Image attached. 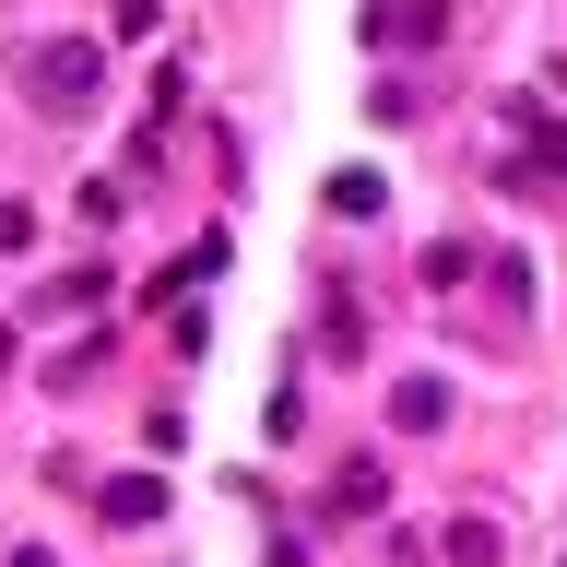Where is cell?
I'll return each instance as SVG.
<instances>
[{
    "instance_id": "1",
    "label": "cell",
    "mask_w": 567,
    "mask_h": 567,
    "mask_svg": "<svg viewBox=\"0 0 567 567\" xmlns=\"http://www.w3.org/2000/svg\"><path fill=\"white\" fill-rule=\"evenodd\" d=\"M24 95L48 106V118H83V106L106 95V48L95 35H35L24 48Z\"/></svg>"
},
{
    "instance_id": "2",
    "label": "cell",
    "mask_w": 567,
    "mask_h": 567,
    "mask_svg": "<svg viewBox=\"0 0 567 567\" xmlns=\"http://www.w3.org/2000/svg\"><path fill=\"white\" fill-rule=\"evenodd\" d=\"M508 131H520V166H508V189H520V202H544V189L567 177V118H544L532 95H508Z\"/></svg>"
},
{
    "instance_id": "3",
    "label": "cell",
    "mask_w": 567,
    "mask_h": 567,
    "mask_svg": "<svg viewBox=\"0 0 567 567\" xmlns=\"http://www.w3.org/2000/svg\"><path fill=\"white\" fill-rule=\"evenodd\" d=\"M450 35V0H379L367 12V48H437Z\"/></svg>"
},
{
    "instance_id": "4",
    "label": "cell",
    "mask_w": 567,
    "mask_h": 567,
    "mask_svg": "<svg viewBox=\"0 0 567 567\" xmlns=\"http://www.w3.org/2000/svg\"><path fill=\"white\" fill-rule=\"evenodd\" d=\"M166 473H106V485H95V508H106V520H118V532H154V520H166Z\"/></svg>"
},
{
    "instance_id": "5",
    "label": "cell",
    "mask_w": 567,
    "mask_h": 567,
    "mask_svg": "<svg viewBox=\"0 0 567 567\" xmlns=\"http://www.w3.org/2000/svg\"><path fill=\"white\" fill-rule=\"evenodd\" d=\"M390 425H402V437H437V425H450V379H402L390 390Z\"/></svg>"
},
{
    "instance_id": "6",
    "label": "cell",
    "mask_w": 567,
    "mask_h": 567,
    "mask_svg": "<svg viewBox=\"0 0 567 567\" xmlns=\"http://www.w3.org/2000/svg\"><path fill=\"white\" fill-rule=\"evenodd\" d=\"M319 202L343 213V225H367V213L390 202V177H379V166H331V177H319Z\"/></svg>"
},
{
    "instance_id": "7",
    "label": "cell",
    "mask_w": 567,
    "mask_h": 567,
    "mask_svg": "<svg viewBox=\"0 0 567 567\" xmlns=\"http://www.w3.org/2000/svg\"><path fill=\"white\" fill-rule=\"evenodd\" d=\"M106 284H118V272H106V260H83V272H71V284H35V319H71V308H106Z\"/></svg>"
},
{
    "instance_id": "8",
    "label": "cell",
    "mask_w": 567,
    "mask_h": 567,
    "mask_svg": "<svg viewBox=\"0 0 567 567\" xmlns=\"http://www.w3.org/2000/svg\"><path fill=\"white\" fill-rule=\"evenodd\" d=\"M331 508H343V520H379V508H390V473H379V461H343Z\"/></svg>"
},
{
    "instance_id": "9",
    "label": "cell",
    "mask_w": 567,
    "mask_h": 567,
    "mask_svg": "<svg viewBox=\"0 0 567 567\" xmlns=\"http://www.w3.org/2000/svg\"><path fill=\"white\" fill-rule=\"evenodd\" d=\"M496 544H508L496 520H450V532H437V556H450V567H496Z\"/></svg>"
},
{
    "instance_id": "10",
    "label": "cell",
    "mask_w": 567,
    "mask_h": 567,
    "mask_svg": "<svg viewBox=\"0 0 567 567\" xmlns=\"http://www.w3.org/2000/svg\"><path fill=\"white\" fill-rule=\"evenodd\" d=\"M319 343H331V354H367V319H354V296H331V308H319Z\"/></svg>"
},
{
    "instance_id": "11",
    "label": "cell",
    "mask_w": 567,
    "mask_h": 567,
    "mask_svg": "<svg viewBox=\"0 0 567 567\" xmlns=\"http://www.w3.org/2000/svg\"><path fill=\"white\" fill-rule=\"evenodd\" d=\"M461 272H473V248H461V237L425 248V284H437V296H461Z\"/></svg>"
},
{
    "instance_id": "12",
    "label": "cell",
    "mask_w": 567,
    "mask_h": 567,
    "mask_svg": "<svg viewBox=\"0 0 567 567\" xmlns=\"http://www.w3.org/2000/svg\"><path fill=\"white\" fill-rule=\"evenodd\" d=\"M12 567H60V556H48V544H12Z\"/></svg>"
},
{
    "instance_id": "13",
    "label": "cell",
    "mask_w": 567,
    "mask_h": 567,
    "mask_svg": "<svg viewBox=\"0 0 567 567\" xmlns=\"http://www.w3.org/2000/svg\"><path fill=\"white\" fill-rule=\"evenodd\" d=\"M0 367H12V331H0Z\"/></svg>"
},
{
    "instance_id": "14",
    "label": "cell",
    "mask_w": 567,
    "mask_h": 567,
    "mask_svg": "<svg viewBox=\"0 0 567 567\" xmlns=\"http://www.w3.org/2000/svg\"><path fill=\"white\" fill-rule=\"evenodd\" d=\"M556 95H567V60H556Z\"/></svg>"
}]
</instances>
